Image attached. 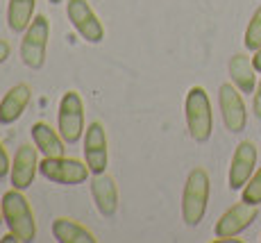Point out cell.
I'll list each match as a JSON object with an SVG mask.
<instances>
[{
    "instance_id": "23",
    "label": "cell",
    "mask_w": 261,
    "mask_h": 243,
    "mask_svg": "<svg viewBox=\"0 0 261 243\" xmlns=\"http://www.w3.org/2000/svg\"><path fill=\"white\" fill-rule=\"evenodd\" d=\"M9 53H12V48H9V43L5 41V39H0V64H3L5 59L9 57Z\"/></svg>"
},
{
    "instance_id": "17",
    "label": "cell",
    "mask_w": 261,
    "mask_h": 243,
    "mask_svg": "<svg viewBox=\"0 0 261 243\" xmlns=\"http://www.w3.org/2000/svg\"><path fill=\"white\" fill-rule=\"evenodd\" d=\"M229 75L241 93H254L257 89V68L248 55L239 53L229 59Z\"/></svg>"
},
{
    "instance_id": "3",
    "label": "cell",
    "mask_w": 261,
    "mask_h": 243,
    "mask_svg": "<svg viewBox=\"0 0 261 243\" xmlns=\"http://www.w3.org/2000/svg\"><path fill=\"white\" fill-rule=\"evenodd\" d=\"M187 128L193 141L204 143L209 141V136L214 132V116H212V103L209 95L202 87H191L187 93Z\"/></svg>"
},
{
    "instance_id": "25",
    "label": "cell",
    "mask_w": 261,
    "mask_h": 243,
    "mask_svg": "<svg viewBox=\"0 0 261 243\" xmlns=\"http://www.w3.org/2000/svg\"><path fill=\"white\" fill-rule=\"evenodd\" d=\"M243 239H237V236H225V239H214V243H241Z\"/></svg>"
},
{
    "instance_id": "16",
    "label": "cell",
    "mask_w": 261,
    "mask_h": 243,
    "mask_svg": "<svg viewBox=\"0 0 261 243\" xmlns=\"http://www.w3.org/2000/svg\"><path fill=\"white\" fill-rule=\"evenodd\" d=\"M53 236L59 243H95V234L91 230L82 225V223L66 218V216H59L53 221Z\"/></svg>"
},
{
    "instance_id": "11",
    "label": "cell",
    "mask_w": 261,
    "mask_h": 243,
    "mask_svg": "<svg viewBox=\"0 0 261 243\" xmlns=\"http://www.w3.org/2000/svg\"><path fill=\"white\" fill-rule=\"evenodd\" d=\"M254 166H257V145L252 141H241L229 164V189H243L254 175Z\"/></svg>"
},
{
    "instance_id": "18",
    "label": "cell",
    "mask_w": 261,
    "mask_h": 243,
    "mask_svg": "<svg viewBox=\"0 0 261 243\" xmlns=\"http://www.w3.org/2000/svg\"><path fill=\"white\" fill-rule=\"evenodd\" d=\"M37 0H9L7 5V28L12 32H25L34 18Z\"/></svg>"
},
{
    "instance_id": "13",
    "label": "cell",
    "mask_w": 261,
    "mask_h": 243,
    "mask_svg": "<svg viewBox=\"0 0 261 243\" xmlns=\"http://www.w3.org/2000/svg\"><path fill=\"white\" fill-rule=\"evenodd\" d=\"M91 196L100 216L112 218L118 211V186L116 180L107 173H98L91 180Z\"/></svg>"
},
{
    "instance_id": "6",
    "label": "cell",
    "mask_w": 261,
    "mask_h": 243,
    "mask_svg": "<svg viewBox=\"0 0 261 243\" xmlns=\"http://www.w3.org/2000/svg\"><path fill=\"white\" fill-rule=\"evenodd\" d=\"M39 173L46 180L55 182V184H64V186H75L87 182V177L91 175L87 161L73 159V157H43L39 161Z\"/></svg>"
},
{
    "instance_id": "27",
    "label": "cell",
    "mask_w": 261,
    "mask_h": 243,
    "mask_svg": "<svg viewBox=\"0 0 261 243\" xmlns=\"http://www.w3.org/2000/svg\"><path fill=\"white\" fill-rule=\"evenodd\" d=\"M0 223H5V221H3V209H0Z\"/></svg>"
},
{
    "instance_id": "10",
    "label": "cell",
    "mask_w": 261,
    "mask_h": 243,
    "mask_svg": "<svg viewBox=\"0 0 261 243\" xmlns=\"http://www.w3.org/2000/svg\"><path fill=\"white\" fill-rule=\"evenodd\" d=\"M218 103H220V114H223L225 128L234 134L243 132L245 125H248V111H245V103L241 98L237 84H220Z\"/></svg>"
},
{
    "instance_id": "21",
    "label": "cell",
    "mask_w": 261,
    "mask_h": 243,
    "mask_svg": "<svg viewBox=\"0 0 261 243\" xmlns=\"http://www.w3.org/2000/svg\"><path fill=\"white\" fill-rule=\"evenodd\" d=\"M9 171H12V161H9V155H7V150H5V145L0 143V180H3L5 175H9Z\"/></svg>"
},
{
    "instance_id": "26",
    "label": "cell",
    "mask_w": 261,
    "mask_h": 243,
    "mask_svg": "<svg viewBox=\"0 0 261 243\" xmlns=\"http://www.w3.org/2000/svg\"><path fill=\"white\" fill-rule=\"evenodd\" d=\"M50 5H59V3H64V0H48Z\"/></svg>"
},
{
    "instance_id": "8",
    "label": "cell",
    "mask_w": 261,
    "mask_h": 243,
    "mask_svg": "<svg viewBox=\"0 0 261 243\" xmlns=\"http://www.w3.org/2000/svg\"><path fill=\"white\" fill-rule=\"evenodd\" d=\"M84 161H87L91 175L105 173L109 161V143H107V132L100 120L89 123L87 134H84Z\"/></svg>"
},
{
    "instance_id": "2",
    "label": "cell",
    "mask_w": 261,
    "mask_h": 243,
    "mask_svg": "<svg viewBox=\"0 0 261 243\" xmlns=\"http://www.w3.org/2000/svg\"><path fill=\"white\" fill-rule=\"evenodd\" d=\"M209 173L204 168H193L187 177L184 184V193H182V218L189 227L200 225L207 214V205H209Z\"/></svg>"
},
{
    "instance_id": "19",
    "label": "cell",
    "mask_w": 261,
    "mask_h": 243,
    "mask_svg": "<svg viewBox=\"0 0 261 243\" xmlns=\"http://www.w3.org/2000/svg\"><path fill=\"white\" fill-rule=\"evenodd\" d=\"M245 48L248 50H257L261 48V7L254 12L252 21H250L248 30H245Z\"/></svg>"
},
{
    "instance_id": "12",
    "label": "cell",
    "mask_w": 261,
    "mask_h": 243,
    "mask_svg": "<svg viewBox=\"0 0 261 243\" xmlns=\"http://www.w3.org/2000/svg\"><path fill=\"white\" fill-rule=\"evenodd\" d=\"M39 173V155H37V145L23 143L18 145L16 155H14V164L12 171H9V180H12L14 189L25 191L28 186H32L34 177Z\"/></svg>"
},
{
    "instance_id": "24",
    "label": "cell",
    "mask_w": 261,
    "mask_h": 243,
    "mask_svg": "<svg viewBox=\"0 0 261 243\" xmlns=\"http://www.w3.org/2000/svg\"><path fill=\"white\" fill-rule=\"evenodd\" d=\"M252 64H254V68L261 73V48L254 50V59H252Z\"/></svg>"
},
{
    "instance_id": "5",
    "label": "cell",
    "mask_w": 261,
    "mask_h": 243,
    "mask_svg": "<svg viewBox=\"0 0 261 243\" xmlns=\"http://www.w3.org/2000/svg\"><path fill=\"white\" fill-rule=\"evenodd\" d=\"M57 130L68 145H75L84 134V100L77 91H66L59 100Z\"/></svg>"
},
{
    "instance_id": "20",
    "label": "cell",
    "mask_w": 261,
    "mask_h": 243,
    "mask_svg": "<svg viewBox=\"0 0 261 243\" xmlns=\"http://www.w3.org/2000/svg\"><path fill=\"white\" fill-rule=\"evenodd\" d=\"M245 202L250 205H261V168L250 177V182L243 186V196H241Z\"/></svg>"
},
{
    "instance_id": "9",
    "label": "cell",
    "mask_w": 261,
    "mask_h": 243,
    "mask_svg": "<svg viewBox=\"0 0 261 243\" xmlns=\"http://www.w3.org/2000/svg\"><path fill=\"white\" fill-rule=\"evenodd\" d=\"M259 216L257 205H250V202L241 200L237 205H232L223 216L218 218L214 227L216 239H225V236H239L243 230H248Z\"/></svg>"
},
{
    "instance_id": "15",
    "label": "cell",
    "mask_w": 261,
    "mask_h": 243,
    "mask_svg": "<svg viewBox=\"0 0 261 243\" xmlns=\"http://www.w3.org/2000/svg\"><path fill=\"white\" fill-rule=\"evenodd\" d=\"M30 132H32V141H34V145H37V150L43 157H62L66 153V148H64L66 141L62 139L59 130H53L48 123L39 120V123H34L32 128H30Z\"/></svg>"
},
{
    "instance_id": "4",
    "label": "cell",
    "mask_w": 261,
    "mask_h": 243,
    "mask_svg": "<svg viewBox=\"0 0 261 243\" xmlns=\"http://www.w3.org/2000/svg\"><path fill=\"white\" fill-rule=\"evenodd\" d=\"M48 41H50V21L46 16H34L28 25L21 39V59L28 68L39 70L43 68L48 57Z\"/></svg>"
},
{
    "instance_id": "22",
    "label": "cell",
    "mask_w": 261,
    "mask_h": 243,
    "mask_svg": "<svg viewBox=\"0 0 261 243\" xmlns=\"http://www.w3.org/2000/svg\"><path fill=\"white\" fill-rule=\"evenodd\" d=\"M252 109H254V116L261 118V80L257 84V89H254V100H252Z\"/></svg>"
},
{
    "instance_id": "14",
    "label": "cell",
    "mask_w": 261,
    "mask_h": 243,
    "mask_svg": "<svg viewBox=\"0 0 261 243\" xmlns=\"http://www.w3.org/2000/svg\"><path fill=\"white\" fill-rule=\"evenodd\" d=\"M30 98H32V89L30 84H14L7 93L0 100V125H12L16 123L23 116L25 107L30 105Z\"/></svg>"
},
{
    "instance_id": "7",
    "label": "cell",
    "mask_w": 261,
    "mask_h": 243,
    "mask_svg": "<svg viewBox=\"0 0 261 243\" xmlns=\"http://www.w3.org/2000/svg\"><path fill=\"white\" fill-rule=\"evenodd\" d=\"M68 21L75 28V32L87 43H100L105 39V25L95 16L93 7L87 0H68L66 3Z\"/></svg>"
},
{
    "instance_id": "1",
    "label": "cell",
    "mask_w": 261,
    "mask_h": 243,
    "mask_svg": "<svg viewBox=\"0 0 261 243\" xmlns=\"http://www.w3.org/2000/svg\"><path fill=\"white\" fill-rule=\"evenodd\" d=\"M0 209H3V221L7 223L9 232H14L21 241L37 239V221L21 189H9L0 200Z\"/></svg>"
}]
</instances>
